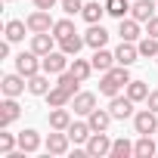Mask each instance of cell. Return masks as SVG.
<instances>
[{
    "label": "cell",
    "instance_id": "6da1fadb",
    "mask_svg": "<svg viewBox=\"0 0 158 158\" xmlns=\"http://www.w3.org/2000/svg\"><path fill=\"white\" fill-rule=\"evenodd\" d=\"M127 84H130V71H127V65H118V68L112 65L109 71H102V81H99V93L112 99V96H118V93H121V90H124Z\"/></svg>",
    "mask_w": 158,
    "mask_h": 158
},
{
    "label": "cell",
    "instance_id": "7a4b0ae2",
    "mask_svg": "<svg viewBox=\"0 0 158 158\" xmlns=\"http://www.w3.org/2000/svg\"><path fill=\"white\" fill-rule=\"evenodd\" d=\"M84 149L90 158H102V155H112V139L106 136V130H93L90 139L84 143Z\"/></svg>",
    "mask_w": 158,
    "mask_h": 158
},
{
    "label": "cell",
    "instance_id": "3957f363",
    "mask_svg": "<svg viewBox=\"0 0 158 158\" xmlns=\"http://www.w3.org/2000/svg\"><path fill=\"white\" fill-rule=\"evenodd\" d=\"M16 71H19V74H25V77H31V74L44 71V59H40L34 50H28V53H19V56H16Z\"/></svg>",
    "mask_w": 158,
    "mask_h": 158
},
{
    "label": "cell",
    "instance_id": "277c9868",
    "mask_svg": "<svg viewBox=\"0 0 158 158\" xmlns=\"http://www.w3.org/2000/svg\"><path fill=\"white\" fill-rule=\"evenodd\" d=\"M133 130L136 133H158V112L152 109H143L133 115Z\"/></svg>",
    "mask_w": 158,
    "mask_h": 158
},
{
    "label": "cell",
    "instance_id": "5b68a950",
    "mask_svg": "<svg viewBox=\"0 0 158 158\" xmlns=\"http://www.w3.org/2000/svg\"><path fill=\"white\" fill-rule=\"evenodd\" d=\"M0 90H3V96H22L25 90H28V77L25 74H6L3 81H0Z\"/></svg>",
    "mask_w": 158,
    "mask_h": 158
},
{
    "label": "cell",
    "instance_id": "8992f818",
    "mask_svg": "<svg viewBox=\"0 0 158 158\" xmlns=\"http://www.w3.org/2000/svg\"><path fill=\"white\" fill-rule=\"evenodd\" d=\"M25 22H28V31H31V34H40V31H53V25H56V22L50 19V10H34V13H31Z\"/></svg>",
    "mask_w": 158,
    "mask_h": 158
},
{
    "label": "cell",
    "instance_id": "52a82bcc",
    "mask_svg": "<svg viewBox=\"0 0 158 158\" xmlns=\"http://www.w3.org/2000/svg\"><path fill=\"white\" fill-rule=\"evenodd\" d=\"M44 71H47V74H62V71H68V53H62V50L47 53V56H44Z\"/></svg>",
    "mask_w": 158,
    "mask_h": 158
},
{
    "label": "cell",
    "instance_id": "ba28073f",
    "mask_svg": "<svg viewBox=\"0 0 158 158\" xmlns=\"http://www.w3.org/2000/svg\"><path fill=\"white\" fill-rule=\"evenodd\" d=\"M59 40H56V34L53 31H40V34H31V50L44 59L47 53H53V47H56Z\"/></svg>",
    "mask_w": 158,
    "mask_h": 158
},
{
    "label": "cell",
    "instance_id": "9c48e42d",
    "mask_svg": "<svg viewBox=\"0 0 158 158\" xmlns=\"http://www.w3.org/2000/svg\"><path fill=\"white\" fill-rule=\"evenodd\" d=\"M109 112H112V118H115V121H124V118H130V115H133V99H130V96H112Z\"/></svg>",
    "mask_w": 158,
    "mask_h": 158
},
{
    "label": "cell",
    "instance_id": "30bf717a",
    "mask_svg": "<svg viewBox=\"0 0 158 158\" xmlns=\"http://www.w3.org/2000/svg\"><path fill=\"white\" fill-rule=\"evenodd\" d=\"M68 143H71V139H68V133H65V130H53V133L47 136L44 149H47L50 155H65V152H68Z\"/></svg>",
    "mask_w": 158,
    "mask_h": 158
},
{
    "label": "cell",
    "instance_id": "8fae6325",
    "mask_svg": "<svg viewBox=\"0 0 158 158\" xmlns=\"http://www.w3.org/2000/svg\"><path fill=\"white\" fill-rule=\"evenodd\" d=\"M155 13H158V3H155V0H133V6H130V16H133L136 22H149Z\"/></svg>",
    "mask_w": 158,
    "mask_h": 158
},
{
    "label": "cell",
    "instance_id": "7c38bea8",
    "mask_svg": "<svg viewBox=\"0 0 158 158\" xmlns=\"http://www.w3.org/2000/svg\"><path fill=\"white\" fill-rule=\"evenodd\" d=\"M136 59H139V50H136V44H130V40H121V47L115 50V62H118V65H127V68H130V65H133Z\"/></svg>",
    "mask_w": 158,
    "mask_h": 158
},
{
    "label": "cell",
    "instance_id": "4fadbf2b",
    "mask_svg": "<svg viewBox=\"0 0 158 158\" xmlns=\"http://www.w3.org/2000/svg\"><path fill=\"white\" fill-rule=\"evenodd\" d=\"M47 121H50V130H68V124H71V112H68L65 106H56V109H50Z\"/></svg>",
    "mask_w": 158,
    "mask_h": 158
},
{
    "label": "cell",
    "instance_id": "5bb4252c",
    "mask_svg": "<svg viewBox=\"0 0 158 158\" xmlns=\"http://www.w3.org/2000/svg\"><path fill=\"white\" fill-rule=\"evenodd\" d=\"M71 109H74V115H90L93 109H96V93H74V99H71Z\"/></svg>",
    "mask_w": 158,
    "mask_h": 158
},
{
    "label": "cell",
    "instance_id": "9a60e30c",
    "mask_svg": "<svg viewBox=\"0 0 158 158\" xmlns=\"http://www.w3.org/2000/svg\"><path fill=\"white\" fill-rule=\"evenodd\" d=\"M118 22H121V25H118V34H121V40H130V44H136V40H139V34H143V31H139V25H143V22H136L133 16H130V19H118Z\"/></svg>",
    "mask_w": 158,
    "mask_h": 158
},
{
    "label": "cell",
    "instance_id": "2e32d148",
    "mask_svg": "<svg viewBox=\"0 0 158 158\" xmlns=\"http://www.w3.org/2000/svg\"><path fill=\"white\" fill-rule=\"evenodd\" d=\"M158 152V143L152 139V133H139V139L133 143V155L136 158H152Z\"/></svg>",
    "mask_w": 158,
    "mask_h": 158
},
{
    "label": "cell",
    "instance_id": "e0dca14e",
    "mask_svg": "<svg viewBox=\"0 0 158 158\" xmlns=\"http://www.w3.org/2000/svg\"><path fill=\"white\" fill-rule=\"evenodd\" d=\"M28 93L31 96H47L50 93V74L47 71H37L28 77Z\"/></svg>",
    "mask_w": 158,
    "mask_h": 158
},
{
    "label": "cell",
    "instance_id": "ac0fdd59",
    "mask_svg": "<svg viewBox=\"0 0 158 158\" xmlns=\"http://www.w3.org/2000/svg\"><path fill=\"white\" fill-rule=\"evenodd\" d=\"M65 133H68V139H71V143H87V139H90V133H93V127H90V121H71Z\"/></svg>",
    "mask_w": 158,
    "mask_h": 158
},
{
    "label": "cell",
    "instance_id": "d6986e66",
    "mask_svg": "<svg viewBox=\"0 0 158 158\" xmlns=\"http://www.w3.org/2000/svg\"><path fill=\"white\" fill-rule=\"evenodd\" d=\"M3 112H0V127H10L19 115H22V109H19V102H16V96H6L3 99V106H0Z\"/></svg>",
    "mask_w": 158,
    "mask_h": 158
},
{
    "label": "cell",
    "instance_id": "ffe728a7",
    "mask_svg": "<svg viewBox=\"0 0 158 158\" xmlns=\"http://www.w3.org/2000/svg\"><path fill=\"white\" fill-rule=\"evenodd\" d=\"M90 62H93V71H109L112 65H118V62H115V53H109L106 47H99V50H93V56H90Z\"/></svg>",
    "mask_w": 158,
    "mask_h": 158
},
{
    "label": "cell",
    "instance_id": "44dd1931",
    "mask_svg": "<svg viewBox=\"0 0 158 158\" xmlns=\"http://www.w3.org/2000/svg\"><path fill=\"white\" fill-rule=\"evenodd\" d=\"M84 40H87V47H93V50H99V47H106V40H109V31L96 22V25H90L87 28V34H84Z\"/></svg>",
    "mask_w": 158,
    "mask_h": 158
},
{
    "label": "cell",
    "instance_id": "7402d4cb",
    "mask_svg": "<svg viewBox=\"0 0 158 158\" xmlns=\"http://www.w3.org/2000/svg\"><path fill=\"white\" fill-rule=\"evenodd\" d=\"M81 47H87V40H84V34H77V31L59 40V50L68 53V56H77V53H81Z\"/></svg>",
    "mask_w": 158,
    "mask_h": 158
},
{
    "label": "cell",
    "instance_id": "603a6c76",
    "mask_svg": "<svg viewBox=\"0 0 158 158\" xmlns=\"http://www.w3.org/2000/svg\"><path fill=\"white\" fill-rule=\"evenodd\" d=\"M3 31H6V40H10V44H19V40H25V31H28V22H22V19H10Z\"/></svg>",
    "mask_w": 158,
    "mask_h": 158
},
{
    "label": "cell",
    "instance_id": "cb8c5ba5",
    "mask_svg": "<svg viewBox=\"0 0 158 158\" xmlns=\"http://www.w3.org/2000/svg\"><path fill=\"white\" fill-rule=\"evenodd\" d=\"M87 121H90V127H93V130H109V124H112L115 118H112V112H109V109H93V112L87 115Z\"/></svg>",
    "mask_w": 158,
    "mask_h": 158
},
{
    "label": "cell",
    "instance_id": "d4e9b609",
    "mask_svg": "<svg viewBox=\"0 0 158 158\" xmlns=\"http://www.w3.org/2000/svg\"><path fill=\"white\" fill-rule=\"evenodd\" d=\"M71 99H74V96H71L65 87H59V84H56V87H50V93H47V102H50V109H56V106H68Z\"/></svg>",
    "mask_w": 158,
    "mask_h": 158
},
{
    "label": "cell",
    "instance_id": "484cf974",
    "mask_svg": "<svg viewBox=\"0 0 158 158\" xmlns=\"http://www.w3.org/2000/svg\"><path fill=\"white\" fill-rule=\"evenodd\" d=\"M19 149H25L28 155L37 152V149H40V133H37V130H22V133H19Z\"/></svg>",
    "mask_w": 158,
    "mask_h": 158
},
{
    "label": "cell",
    "instance_id": "4316f807",
    "mask_svg": "<svg viewBox=\"0 0 158 158\" xmlns=\"http://www.w3.org/2000/svg\"><path fill=\"white\" fill-rule=\"evenodd\" d=\"M68 71H71V74L77 77V81L84 84L87 77H90V71H93V62H87V59H77V56H74V62L68 65Z\"/></svg>",
    "mask_w": 158,
    "mask_h": 158
},
{
    "label": "cell",
    "instance_id": "83f0119b",
    "mask_svg": "<svg viewBox=\"0 0 158 158\" xmlns=\"http://www.w3.org/2000/svg\"><path fill=\"white\" fill-rule=\"evenodd\" d=\"M149 93H152V90H149L146 81H130V84H127V96H130L133 102H146Z\"/></svg>",
    "mask_w": 158,
    "mask_h": 158
},
{
    "label": "cell",
    "instance_id": "f1b7e54d",
    "mask_svg": "<svg viewBox=\"0 0 158 158\" xmlns=\"http://www.w3.org/2000/svg\"><path fill=\"white\" fill-rule=\"evenodd\" d=\"M136 50H139V56H146V59H155V56H158V37H152V34L139 37V40H136Z\"/></svg>",
    "mask_w": 158,
    "mask_h": 158
},
{
    "label": "cell",
    "instance_id": "f546056e",
    "mask_svg": "<svg viewBox=\"0 0 158 158\" xmlns=\"http://www.w3.org/2000/svg\"><path fill=\"white\" fill-rule=\"evenodd\" d=\"M133 6V0H106V13L115 16V19H124Z\"/></svg>",
    "mask_w": 158,
    "mask_h": 158
},
{
    "label": "cell",
    "instance_id": "4dcf8cb0",
    "mask_svg": "<svg viewBox=\"0 0 158 158\" xmlns=\"http://www.w3.org/2000/svg\"><path fill=\"white\" fill-rule=\"evenodd\" d=\"M81 16L90 22V25H96L102 16H106V3H84V10H81Z\"/></svg>",
    "mask_w": 158,
    "mask_h": 158
},
{
    "label": "cell",
    "instance_id": "1f68e13d",
    "mask_svg": "<svg viewBox=\"0 0 158 158\" xmlns=\"http://www.w3.org/2000/svg\"><path fill=\"white\" fill-rule=\"evenodd\" d=\"M130 155H133V143H130V139L121 136V139L112 143V158H130Z\"/></svg>",
    "mask_w": 158,
    "mask_h": 158
},
{
    "label": "cell",
    "instance_id": "d6a6232c",
    "mask_svg": "<svg viewBox=\"0 0 158 158\" xmlns=\"http://www.w3.org/2000/svg\"><path fill=\"white\" fill-rule=\"evenodd\" d=\"M53 34H56V40H62V37L74 34V22H71V19H59V22L53 25Z\"/></svg>",
    "mask_w": 158,
    "mask_h": 158
},
{
    "label": "cell",
    "instance_id": "836d02e7",
    "mask_svg": "<svg viewBox=\"0 0 158 158\" xmlns=\"http://www.w3.org/2000/svg\"><path fill=\"white\" fill-rule=\"evenodd\" d=\"M56 84H59V87H65V90H68V93L74 96V93H77V84H81V81H77V77H74L71 71H62V74H59V81H56Z\"/></svg>",
    "mask_w": 158,
    "mask_h": 158
},
{
    "label": "cell",
    "instance_id": "e575fe53",
    "mask_svg": "<svg viewBox=\"0 0 158 158\" xmlns=\"http://www.w3.org/2000/svg\"><path fill=\"white\" fill-rule=\"evenodd\" d=\"M16 146H19V136H13V133H0V155H10Z\"/></svg>",
    "mask_w": 158,
    "mask_h": 158
},
{
    "label": "cell",
    "instance_id": "d590c367",
    "mask_svg": "<svg viewBox=\"0 0 158 158\" xmlns=\"http://www.w3.org/2000/svg\"><path fill=\"white\" fill-rule=\"evenodd\" d=\"M84 10V0H62V13L65 16H77Z\"/></svg>",
    "mask_w": 158,
    "mask_h": 158
},
{
    "label": "cell",
    "instance_id": "8d00e7d4",
    "mask_svg": "<svg viewBox=\"0 0 158 158\" xmlns=\"http://www.w3.org/2000/svg\"><path fill=\"white\" fill-rule=\"evenodd\" d=\"M146 34H152V37H158V13L146 22Z\"/></svg>",
    "mask_w": 158,
    "mask_h": 158
},
{
    "label": "cell",
    "instance_id": "74e56055",
    "mask_svg": "<svg viewBox=\"0 0 158 158\" xmlns=\"http://www.w3.org/2000/svg\"><path fill=\"white\" fill-rule=\"evenodd\" d=\"M146 106H149L152 112H158V90H152V93H149V99H146Z\"/></svg>",
    "mask_w": 158,
    "mask_h": 158
},
{
    "label": "cell",
    "instance_id": "f35d334b",
    "mask_svg": "<svg viewBox=\"0 0 158 158\" xmlns=\"http://www.w3.org/2000/svg\"><path fill=\"white\" fill-rule=\"evenodd\" d=\"M34 6H37V10H53L56 0H34Z\"/></svg>",
    "mask_w": 158,
    "mask_h": 158
},
{
    "label": "cell",
    "instance_id": "ab89813d",
    "mask_svg": "<svg viewBox=\"0 0 158 158\" xmlns=\"http://www.w3.org/2000/svg\"><path fill=\"white\" fill-rule=\"evenodd\" d=\"M6 3H13V0H6Z\"/></svg>",
    "mask_w": 158,
    "mask_h": 158
},
{
    "label": "cell",
    "instance_id": "60d3db41",
    "mask_svg": "<svg viewBox=\"0 0 158 158\" xmlns=\"http://www.w3.org/2000/svg\"><path fill=\"white\" fill-rule=\"evenodd\" d=\"M155 62H158V56H155Z\"/></svg>",
    "mask_w": 158,
    "mask_h": 158
},
{
    "label": "cell",
    "instance_id": "b9f144b4",
    "mask_svg": "<svg viewBox=\"0 0 158 158\" xmlns=\"http://www.w3.org/2000/svg\"><path fill=\"white\" fill-rule=\"evenodd\" d=\"M155 3H158V0H155Z\"/></svg>",
    "mask_w": 158,
    "mask_h": 158
}]
</instances>
